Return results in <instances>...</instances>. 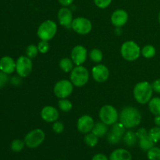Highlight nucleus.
<instances>
[{"mask_svg": "<svg viewBox=\"0 0 160 160\" xmlns=\"http://www.w3.org/2000/svg\"><path fill=\"white\" fill-rule=\"evenodd\" d=\"M120 120L126 128H133L141 123L142 115L136 108L128 106L122 109Z\"/></svg>", "mask_w": 160, "mask_h": 160, "instance_id": "nucleus-1", "label": "nucleus"}, {"mask_svg": "<svg viewBox=\"0 0 160 160\" xmlns=\"http://www.w3.org/2000/svg\"><path fill=\"white\" fill-rule=\"evenodd\" d=\"M153 88L152 84L147 81H143L136 84L134 89V95L137 102L141 104H145L151 100Z\"/></svg>", "mask_w": 160, "mask_h": 160, "instance_id": "nucleus-2", "label": "nucleus"}, {"mask_svg": "<svg viewBox=\"0 0 160 160\" xmlns=\"http://www.w3.org/2000/svg\"><path fill=\"white\" fill-rule=\"evenodd\" d=\"M121 55L126 60L134 61L139 57L141 53L140 47L133 41L124 42L121 47Z\"/></svg>", "mask_w": 160, "mask_h": 160, "instance_id": "nucleus-3", "label": "nucleus"}, {"mask_svg": "<svg viewBox=\"0 0 160 160\" xmlns=\"http://www.w3.org/2000/svg\"><path fill=\"white\" fill-rule=\"evenodd\" d=\"M57 26L52 20H46L39 26L38 30V36L41 40H51L56 34Z\"/></svg>", "mask_w": 160, "mask_h": 160, "instance_id": "nucleus-4", "label": "nucleus"}, {"mask_svg": "<svg viewBox=\"0 0 160 160\" xmlns=\"http://www.w3.org/2000/svg\"><path fill=\"white\" fill-rule=\"evenodd\" d=\"M89 73L87 69L82 66H78L73 69L70 74V80L77 87H82L88 81Z\"/></svg>", "mask_w": 160, "mask_h": 160, "instance_id": "nucleus-5", "label": "nucleus"}, {"mask_svg": "<svg viewBox=\"0 0 160 160\" xmlns=\"http://www.w3.org/2000/svg\"><path fill=\"white\" fill-rule=\"evenodd\" d=\"M99 117L106 125H113L118 120V112L113 106L106 105L100 109Z\"/></svg>", "mask_w": 160, "mask_h": 160, "instance_id": "nucleus-6", "label": "nucleus"}, {"mask_svg": "<svg viewBox=\"0 0 160 160\" xmlns=\"http://www.w3.org/2000/svg\"><path fill=\"white\" fill-rule=\"evenodd\" d=\"M45 140V133L41 129H34L28 133L24 138L25 145L30 148L38 147Z\"/></svg>", "mask_w": 160, "mask_h": 160, "instance_id": "nucleus-7", "label": "nucleus"}, {"mask_svg": "<svg viewBox=\"0 0 160 160\" xmlns=\"http://www.w3.org/2000/svg\"><path fill=\"white\" fill-rule=\"evenodd\" d=\"M73 89V83L67 80H61L55 85L54 93L58 98H65L71 95Z\"/></svg>", "mask_w": 160, "mask_h": 160, "instance_id": "nucleus-8", "label": "nucleus"}, {"mask_svg": "<svg viewBox=\"0 0 160 160\" xmlns=\"http://www.w3.org/2000/svg\"><path fill=\"white\" fill-rule=\"evenodd\" d=\"M16 70L20 77H28L32 70V62L27 56H20L16 62Z\"/></svg>", "mask_w": 160, "mask_h": 160, "instance_id": "nucleus-9", "label": "nucleus"}, {"mask_svg": "<svg viewBox=\"0 0 160 160\" xmlns=\"http://www.w3.org/2000/svg\"><path fill=\"white\" fill-rule=\"evenodd\" d=\"M71 28L80 34H87L92 31V25L89 20L84 17H78L72 22Z\"/></svg>", "mask_w": 160, "mask_h": 160, "instance_id": "nucleus-10", "label": "nucleus"}, {"mask_svg": "<svg viewBox=\"0 0 160 160\" xmlns=\"http://www.w3.org/2000/svg\"><path fill=\"white\" fill-rule=\"evenodd\" d=\"M87 58V50L82 45H77L71 52L72 61L77 66H81Z\"/></svg>", "mask_w": 160, "mask_h": 160, "instance_id": "nucleus-11", "label": "nucleus"}, {"mask_svg": "<svg viewBox=\"0 0 160 160\" xmlns=\"http://www.w3.org/2000/svg\"><path fill=\"white\" fill-rule=\"evenodd\" d=\"M95 123L92 117L88 115H84L81 117L78 121V129L80 132L83 134H87L92 131Z\"/></svg>", "mask_w": 160, "mask_h": 160, "instance_id": "nucleus-12", "label": "nucleus"}, {"mask_svg": "<svg viewBox=\"0 0 160 160\" xmlns=\"http://www.w3.org/2000/svg\"><path fill=\"white\" fill-rule=\"evenodd\" d=\"M58 19L59 23L67 28H71L72 22H73V15L70 9L67 7L61 8L58 12Z\"/></svg>", "mask_w": 160, "mask_h": 160, "instance_id": "nucleus-13", "label": "nucleus"}, {"mask_svg": "<svg viewBox=\"0 0 160 160\" xmlns=\"http://www.w3.org/2000/svg\"><path fill=\"white\" fill-rule=\"evenodd\" d=\"M109 71L107 67L104 65H97L92 69V76L97 82H104L108 79Z\"/></svg>", "mask_w": 160, "mask_h": 160, "instance_id": "nucleus-14", "label": "nucleus"}, {"mask_svg": "<svg viewBox=\"0 0 160 160\" xmlns=\"http://www.w3.org/2000/svg\"><path fill=\"white\" fill-rule=\"evenodd\" d=\"M128 20V14L123 9H117L112 12L111 16V21L112 23L116 27L123 26Z\"/></svg>", "mask_w": 160, "mask_h": 160, "instance_id": "nucleus-15", "label": "nucleus"}, {"mask_svg": "<svg viewBox=\"0 0 160 160\" xmlns=\"http://www.w3.org/2000/svg\"><path fill=\"white\" fill-rule=\"evenodd\" d=\"M59 112L52 106H45L41 112V117L46 122H55L59 118Z\"/></svg>", "mask_w": 160, "mask_h": 160, "instance_id": "nucleus-16", "label": "nucleus"}, {"mask_svg": "<svg viewBox=\"0 0 160 160\" xmlns=\"http://www.w3.org/2000/svg\"><path fill=\"white\" fill-rule=\"evenodd\" d=\"M16 70V62L10 56H3L0 59V70L7 74L13 73Z\"/></svg>", "mask_w": 160, "mask_h": 160, "instance_id": "nucleus-17", "label": "nucleus"}, {"mask_svg": "<svg viewBox=\"0 0 160 160\" xmlns=\"http://www.w3.org/2000/svg\"><path fill=\"white\" fill-rule=\"evenodd\" d=\"M132 156L128 150L120 148L112 152L109 157V160H131Z\"/></svg>", "mask_w": 160, "mask_h": 160, "instance_id": "nucleus-18", "label": "nucleus"}, {"mask_svg": "<svg viewBox=\"0 0 160 160\" xmlns=\"http://www.w3.org/2000/svg\"><path fill=\"white\" fill-rule=\"evenodd\" d=\"M154 144L155 142H153L152 139L150 138L148 134L145 137L139 139V145H140L141 149H142L143 151L148 152V150H150L152 148L154 147Z\"/></svg>", "mask_w": 160, "mask_h": 160, "instance_id": "nucleus-19", "label": "nucleus"}, {"mask_svg": "<svg viewBox=\"0 0 160 160\" xmlns=\"http://www.w3.org/2000/svg\"><path fill=\"white\" fill-rule=\"evenodd\" d=\"M107 125L104 123L103 122H98L95 123L92 129V133L97 136V137H103L107 132Z\"/></svg>", "mask_w": 160, "mask_h": 160, "instance_id": "nucleus-20", "label": "nucleus"}, {"mask_svg": "<svg viewBox=\"0 0 160 160\" xmlns=\"http://www.w3.org/2000/svg\"><path fill=\"white\" fill-rule=\"evenodd\" d=\"M150 111L152 113L156 116L160 115V98L156 97V98H151L149 101V105H148Z\"/></svg>", "mask_w": 160, "mask_h": 160, "instance_id": "nucleus-21", "label": "nucleus"}, {"mask_svg": "<svg viewBox=\"0 0 160 160\" xmlns=\"http://www.w3.org/2000/svg\"><path fill=\"white\" fill-rule=\"evenodd\" d=\"M137 138L138 137L135 133L129 131L125 134L124 138H123V141H124L125 144L128 146L133 147L134 145H135L136 142H137Z\"/></svg>", "mask_w": 160, "mask_h": 160, "instance_id": "nucleus-22", "label": "nucleus"}, {"mask_svg": "<svg viewBox=\"0 0 160 160\" xmlns=\"http://www.w3.org/2000/svg\"><path fill=\"white\" fill-rule=\"evenodd\" d=\"M59 67L61 70L64 72H70V70H73V62L68 58H64L62 59L59 62Z\"/></svg>", "mask_w": 160, "mask_h": 160, "instance_id": "nucleus-23", "label": "nucleus"}, {"mask_svg": "<svg viewBox=\"0 0 160 160\" xmlns=\"http://www.w3.org/2000/svg\"><path fill=\"white\" fill-rule=\"evenodd\" d=\"M142 54L143 55L144 57L145 58H152L156 55V48L154 46L151 45H146L144 47L142 50Z\"/></svg>", "mask_w": 160, "mask_h": 160, "instance_id": "nucleus-24", "label": "nucleus"}, {"mask_svg": "<svg viewBox=\"0 0 160 160\" xmlns=\"http://www.w3.org/2000/svg\"><path fill=\"white\" fill-rule=\"evenodd\" d=\"M147 156L149 160H160V148L153 147L148 150Z\"/></svg>", "mask_w": 160, "mask_h": 160, "instance_id": "nucleus-25", "label": "nucleus"}, {"mask_svg": "<svg viewBox=\"0 0 160 160\" xmlns=\"http://www.w3.org/2000/svg\"><path fill=\"white\" fill-rule=\"evenodd\" d=\"M84 142L87 144L88 146L94 147L98 144V137L93 133L88 134L84 137Z\"/></svg>", "mask_w": 160, "mask_h": 160, "instance_id": "nucleus-26", "label": "nucleus"}, {"mask_svg": "<svg viewBox=\"0 0 160 160\" xmlns=\"http://www.w3.org/2000/svg\"><path fill=\"white\" fill-rule=\"evenodd\" d=\"M112 132L119 137H122L125 133V127L122 123H115L112 126Z\"/></svg>", "mask_w": 160, "mask_h": 160, "instance_id": "nucleus-27", "label": "nucleus"}, {"mask_svg": "<svg viewBox=\"0 0 160 160\" xmlns=\"http://www.w3.org/2000/svg\"><path fill=\"white\" fill-rule=\"evenodd\" d=\"M24 145L25 142L23 141L20 140V139H16V140L12 141V143H11V149L13 152H18L23 149Z\"/></svg>", "mask_w": 160, "mask_h": 160, "instance_id": "nucleus-28", "label": "nucleus"}, {"mask_svg": "<svg viewBox=\"0 0 160 160\" xmlns=\"http://www.w3.org/2000/svg\"><path fill=\"white\" fill-rule=\"evenodd\" d=\"M148 135L150 136L153 142L155 143L159 142L160 141V127H155V128H152L149 131Z\"/></svg>", "mask_w": 160, "mask_h": 160, "instance_id": "nucleus-29", "label": "nucleus"}, {"mask_svg": "<svg viewBox=\"0 0 160 160\" xmlns=\"http://www.w3.org/2000/svg\"><path fill=\"white\" fill-rule=\"evenodd\" d=\"M90 58L92 61L95 62H101L102 59V53L99 49H92L90 52Z\"/></svg>", "mask_w": 160, "mask_h": 160, "instance_id": "nucleus-30", "label": "nucleus"}, {"mask_svg": "<svg viewBox=\"0 0 160 160\" xmlns=\"http://www.w3.org/2000/svg\"><path fill=\"white\" fill-rule=\"evenodd\" d=\"M59 107L63 112H69L71 110L73 106L69 100L61 99L59 101Z\"/></svg>", "mask_w": 160, "mask_h": 160, "instance_id": "nucleus-31", "label": "nucleus"}, {"mask_svg": "<svg viewBox=\"0 0 160 160\" xmlns=\"http://www.w3.org/2000/svg\"><path fill=\"white\" fill-rule=\"evenodd\" d=\"M38 52V48L37 46H35L34 45H31L29 46H28L26 50V53L28 57H29L30 59H32L37 56Z\"/></svg>", "mask_w": 160, "mask_h": 160, "instance_id": "nucleus-32", "label": "nucleus"}, {"mask_svg": "<svg viewBox=\"0 0 160 160\" xmlns=\"http://www.w3.org/2000/svg\"><path fill=\"white\" fill-rule=\"evenodd\" d=\"M49 47L50 46L48 41L42 40L38 45V51L41 53H46L49 49Z\"/></svg>", "mask_w": 160, "mask_h": 160, "instance_id": "nucleus-33", "label": "nucleus"}, {"mask_svg": "<svg viewBox=\"0 0 160 160\" xmlns=\"http://www.w3.org/2000/svg\"><path fill=\"white\" fill-rule=\"evenodd\" d=\"M95 4L101 9H105L108 7L112 2V0H94Z\"/></svg>", "mask_w": 160, "mask_h": 160, "instance_id": "nucleus-34", "label": "nucleus"}, {"mask_svg": "<svg viewBox=\"0 0 160 160\" xmlns=\"http://www.w3.org/2000/svg\"><path fill=\"white\" fill-rule=\"evenodd\" d=\"M121 140V137H119V136L116 135L115 134H113L112 132H111L110 134L108 135V141L110 144L112 145H116V144L119 143Z\"/></svg>", "mask_w": 160, "mask_h": 160, "instance_id": "nucleus-35", "label": "nucleus"}, {"mask_svg": "<svg viewBox=\"0 0 160 160\" xmlns=\"http://www.w3.org/2000/svg\"><path fill=\"white\" fill-rule=\"evenodd\" d=\"M52 130L55 133H57V134H60L64 130V126L61 122H56L53 123L52 125Z\"/></svg>", "mask_w": 160, "mask_h": 160, "instance_id": "nucleus-36", "label": "nucleus"}, {"mask_svg": "<svg viewBox=\"0 0 160 160\" xmlns=\"http://www.w3.org/2000/svg\"><path fill=\"white\" fill-rule=\"evenodd\" d=\"M8 80H9V78H8L7 73L0 70V88L6 85V83L8 82Z\"/></svg>", "mask_w": 160, "mask_h": 160, "instance_id": "nucleus-37", "label": "nucleus"}, {"mask_svg": "<svg viewBox=\"0 0 160 160\" xmlns=\"http://www.w3.org/2000/svg\"><path fill=\"white\" fill-rule=\"evenodd\" d=\"M148 134V133L147 132V131L145 128H141V129H139L138 131H137V133H136V135H137L138 138V139L142 138L145 137V136H147Z\"/></svg>", "mask_w": 160, "mask_h": 160, "instance_id": "nucleus-38", "label": "nucleus"}, {"mask_svg": "<svg viewBox=\"0 0 160 160\" xmlns=\"http://www.w3.org/2000/svg\"><path fill=\"white\" fill-rule=\"evenodd\" d=\"M152 86L153 91H155L156 93L160 94V79L156 80L152 84Z\"/></svg>", "mask_w": 160, "mask_h": 160, "instance_id": "nucleus-39", "label": "nucleus"}, {"mask_svg": "<svg viewBox=\"0 0 160 160\" xmlns=\"http://www.w3.org/2000/svg\"><path fill=\"white\" fill-rule=\"evenodd\" d=\"M92 160H109L105 155L103 154H96L93 156Z\"/></svg>", "mask_w": 160, "mask_h": 160, "instance_id": "nucleus-40", "label": "nucleus"}, {"mask_svg": "<svg viewBox=\"0 0 160 160\" xmlns=\"http://www.w3.org/2000/svg\"><path fill=\"white\" fill-rule=\"evenodd\" d=\"M59 3L63 6H69L73 3V0H59Z\"/></svg>", "mask_w": 160, "mask_h": 160, "instance_id": "nucleus-41", "label": "nucleus"}, {"mask_svg": "<svg viewBox=\"0 0 160 160\" xmlns=\"http://www.w3.org/2000/svg\"><path fill=\"white\" fill-rule=\"evenodd\" d=\"M155 123H156V126L158 127H160V115L159 116H156V117H155Z\"/></svg>", "mask_w": 160, "mask_h": 160, "instance_id": "nucleus-42", "label": "nucleus"}, {"mask_svg": "<svg viewBox=\"0 0 160 160\" xmlns=\"http://www.w3.org/2000/svg\"><path fill=\"white\" fill-rule=\"evenodd\" d=\"M159 23H160V12L159 13Z\"/></svg>", "mask_w": 160, "mask_h": 160, "instance_id": "nucleus-43", "label": "nucleus"}]
</instances>
